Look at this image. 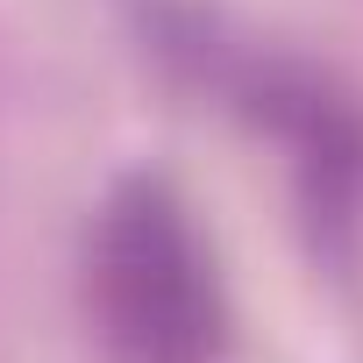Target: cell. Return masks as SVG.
<instances>
[{"label":"cell","instance_id":"obj_1","mask_svg":"<svg viewBox=\"0 0 363 363\" xmlns=\"http://www.w3.org/2000/svg\"><path fill=\"white\" fill-rule=\"evenodd\" d=\"M93 306L121 363H207L221 349V292L164 186L135 178L93 235Z\"/></svg>","mask_w":363,"mask_h":363}]
</instances>
